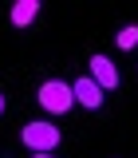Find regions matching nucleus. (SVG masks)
<instances>
[{
  "label": "nucleus",
  "mask_w": 138,
  "mask_h": 158,
  "mask_svg": "<svg viewBox=\"0 0 138 158\" xmlns=\"http://www.w3.org/2000/svg\"><path fill=\"white\" fill-rule=\"evenodd\" d=\"M39 107H43L47 115H67V111L75 107L71 83H63V79H47V83H39Z\"/></svg>",
  "instance_id": "f257e3e1"
},
{
  "label": "nucleus",
  "mask_w": 138,
  "mask_h": 158,
  "mask_svg": "<svg viewBox=\"0 0 138 158\" xmlns=\"http://www.w3.org/2000/svg\"><path fill=\"white\" fill-rule=\"evenodd\" d=\"M87 67H91V79L99 83V91H118V83H122V79H118V67H115L107 56H91Z\"/></svg>",
  "instance_id": "7ed1b4c3"
},
{
  "label": "nucleus",
  "mask_w": 138,
  "mask_h": 158,
  "mask_svg": "<svg viewBox=\"0 0 138 158\" xmlns=\"http://www.w3.org/2000/svg\"><path fill=\"white\" fill-rule=\"evenodd\" d=\"M32 158H55V154H32Z\"/></svg>",
  "instance_id": "0eeeda50"
},
{
  "label": "nucleus",
  "mask_w": 138,
  "mask_h": 158,
  "mask_svg": "<svg viewBox=\"0 0 138 158\" xmlns=\"http://www.w3.org/2000/svg\"><path fill=\"white\" fill-rule=\"evenodd\" d=\"M71 95H75V103H83L87 111H99V107H103V91H99V83L91 75H79L75 83H71Z\"/></svg>",
  "instance_id": "20e7f679"
},
{
  "label": "nucleus",
  "mask_w": 138,
  "mask_h": 158,
  "mask_svg": "<svg viewBox=\"0 0 138 158\" xmlns=\"http://www.w3.org/2000/svg\"><path fill=\"white\" fill-rule=\"evenodd\" d=\"M115 44L122 48V52H130V48H138V24H126V28H118Z\"/></svg>",
  "instance_id": "423d86ee"
},
{
  "label": "nucleus",
  "mask_w": 138,
  "mask_h": 158,
  "mask_svg": "<svg viewBox=\"0 0 138 158\" xmlns=\"http://www.w3.org/2000/svg\"><path fill=\"white\" fill-rule=\"evenodd\" d=\"M36 16H39V0H16V4H12V12H8L12 28H28Z\"/></svg>",
  "instance_id": "39448f33"
},
{
  "label": "nucleus",
  "mask_w": 138,
  "mask_h": 158,
  "mask_svg": "<svg viewBox=\"0 0 138 158\" xmlns=\"http://www.w3.org/2000/svg\"><path fill=\"white\" fill-rule=\"evenodd\" d=\"M20 138H24V146L32 154H55V146H59V131L51 123H28L20 131Z\"/></svg>",
  "instance_id": "f03ea898"
},
{
  "label": "nucleus",
  "mask_w": 138,
  "mask_h": 158,
  "mask_svg": "<svg viewBox=\"0 0 138 158\" xmlns=\"http://www.w3.org/2000/svg\"><path fill=\"white\" fill-rule=\"evenodd\" d=\"M0 115H4V95H0Z\"/></svg>",
  "instance_id": "6e6552de"
}]
</instances>
